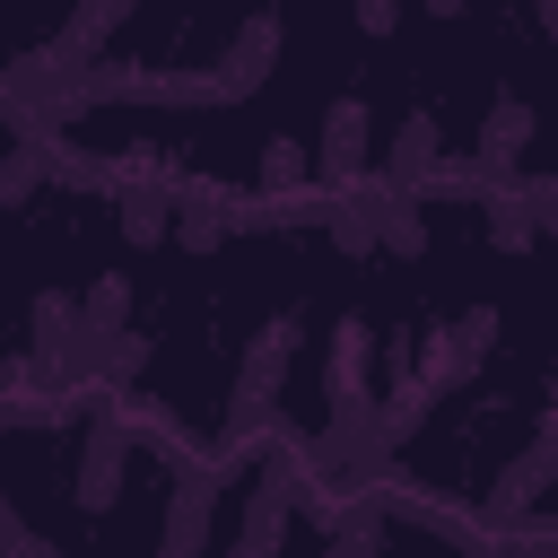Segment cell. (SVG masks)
<instances>
[{
	"label": "cell",
	"instance_id": "1",
	"mask_svg": "<svg viewBox=\"0 0 558 558\" xmlns=\"http://www.w3.org/2000/svg\"><path fill=\"white\" fill-rule=\"evenodd\" d=\"M26 366H35V384H52V392H96V366H105V331L78 314V296L70 288H44L35 296V314H26Z\"/></svg>",
	"mask_w": 558,
	"mask_h": 558
},
{
	"label": "cell",
	"instance_id": "2",
	"mask_svg": "<svg viewBox=\"0 0 558 558\" xmlns=\"http://www.w3.org/2000/svg\"><path fill=\"white\" fill-rule=\"evenodd\" d=\"M296 340H305V314H279L253 331L244 366H235V401H227V462H244L262 445V427L279 418V392H288V366H296Z\"/></svg>",
	"mask_w": 558,
	"mask_h": 558
},
{
	"label": "cell",
	"instance_id": "3",
	"mask_svg": "<svg viewBox=\"0 0 558 558\" xmlns=\"http://www.w3.org/2000/svg\"><path fill=\"white\" fill-rule=\"evenodd\" d=\"M392 453H401V436H392L384 401H349V410H331L323 436L305 445V471L331 480V488H366V480L392 471Z\"/></svg>",
	"mask_w": 558,
	"mask_h": 558
},
{
	"label": "cell",
	"instance_id": "4",
	"mask_svg": "<svg viewBox=\"0 0 558 558\" xmlns=\"http://www.w3.org/2000/svg\"><path fill=\"white\" fill-rule=\"evenodd\" d=\"M296 497H305V453H262V471H253V488H244V523H235V549L244 558H270L279 541H288V523H296Z\"/></svg>",
	"mask_w": 558,
	"mask_h": 558
},
{
	"label": "cell",
	"instance_id": "5",
	"mask_svg": "<svg viewBox=\"0 0 558 558\" xmlns=\"http://www.w3.org/2000/svg\"><path fill=\"white\" fill-rule=\"evenodd\" d=\"M235 480V462L227 453H183V471H174V506H166V558H192V549H209V514H218V488Z\"/></svg>",
	"mask_w": 558,
	"mask_h": 558
},
{
	"label": "cell",
	"instance_id": "6",
	"mask_svg": "<svg viewBox=\"0 0 558 558\" xmlns=\"http://www.w3.org/2000/svg\"><path fill=\"white\" fill-rule=\"evenodd\" d=\"M541 488H558V401H549V418H541V436L497 471V488H488V523L497 532H514L532 506H541Z\"/></svg>",
	"mask_w": 558,
	"mask_h": 558
},
{
	"label": "cell",
	"instance_id": "7",
	"mask_svg": "<svg viewBox=\"0 0 558 558\" xmlns=\"http://www.w3.org/2000/svg\"><path fill=\"white\" fill-rule=\"evenodd\" d=\"M366 157H375V113H366V96H331L323 148H314V183H323V192H349V183H366Z\"/></svg>",
	"mask_w": 558,
	"mask_h": 558
},
{
	"label": "cell",
	"instance_id": "8",
	"mask_svg": "<svg viewBox=\"0 0 558 558\" xmlns=\"http://www.w3.org/2000/svg\"><path fill=\"white\" fill-rule=\"evenodd\" d=\"M270 70H279V17L253 9V17L227 35V52L209 61V87H218V105H244V96H262Z\"/></svg>",
	"mask_w": 558,
	"mask_h": 558
},
{
	"label": "cell",
	"instance_id": "9",
	"mask_svg": "<svg viewBox=\"0 0 558 558\" xmlns=\"http://www.w3.org/2000/svg\"><path fill=\"white\" fill-rule=\"evenodd\" d=\"M488 349H497V314H488V305H462V314L427 340V357H418V366H427V384H436V392H453V384H471V375L488 366Z\"/></svg>",
	"mask_w": 558,
	"mask_h": 558
},
{
	"label": "cell",
	"instance_id": "10",
	"mask_svg": "<svg viewBox=\"0 0 558 558\" xmlns=\"http://www.w3.org/2000/svg\"><path fill=\"white\" fill-rule=\"evenodd\" d=\"M235 235V192L218 183V174H174V244L183 253H209V244H227Z\"/></svg>",
	"mask_w": 558,
	"mask_h": 558
},
{
	"label": "cell",
	"instance_id": "11",
	"mask_svg": "<svg viewBox=\"0 0 558 558\" xmlns=\"http://www.w3.org/2000/svg\"><path fill=\"white\" fill-rule=\"evenodd\" d=\"M323 401L349 410V401H375V331L357 314H340L331 331V357H323Z\"/></svg>",
	"mask_w": 558,
	"mask_h": 558
},
{
	"label": "cell",
	"instance_id": "12",
	"mask_svg": "<svg viewBox=\"0 0 558 558\" xmlns=\"http://www.w3.org/2000/svg\"><path fill=\"white\" fill-rule=\"evenodd\" d=\"M122 462H131V418H96L78 445V506L87 514H105L122 497Z\"/></svg>",
	"mask_w": 558,
	"mask_h": 558
},
{
	"label": "cell",
	"instance_id": "13",
	"mask_svg": "<svg viewBox=\"0 0 558 558\" xmlns=\"http://www.w3.org/2000/svg\"><path fill=\"white\" fill-rule=\"evenodd\" d=\"M436 157H445V131H436V113H427V105H410V113H401V131H392V148H384V183L427 192Z\"/></svg>",
	"mask_w": 558,
	"mask_h": 558
},
{
	"label": "cell",
	"instance_id": "14",
	"mask_svg": "<svg viewBox=\"0 0 558 558\" xmlns=\"http://www.w3.org/2000/svg\"><path fill=\"white\" fill-rule=\"evenodd\" d=\"M52 148H61V131H52V122H26V131L9 140V157H0V209L35 201V192L52 183Z\"/></svg>",
	"mask_w": 558,
	"mask_h": 558
},
{
	"label": "cell",
	"instance_id": "15",
	"mask_svg": "<svg viewBox=\"0 0 558 558\" xmlns=\"http://www.w3.org/2000/svg\"><path fill=\"white\" fill-rule=\"evenodd\" d=\"M523 140H532V105H523V96H497V105L480 113V140H471V157H480V166L506 183V174L523 166Z\"/></svg>",
	"mask_w": 558,
	"mask_h": 558
},
{
	"label": "cell",
	"instance_id": "16",
	"mask_svg": "<svg viewBox=\"0 0 558 558\" xmlns=\"http://www.w3.org/2000/svg\"><path fill=\"white\" fill-rule=\"evenodd\" d=\"M131 9H140V0H78V9H70V26L52 35V52H61L70 70H87V61L105 52V35H113V26L131 17Z\"/></svg>",
	"mask_w": 558,
	"mask_h": 558
},
{
	"label": "cell",
	"instance_id": "17",
	"mask_svg": "<svg viewBox=\"0 0 558 558\" xmlns=\"http://www.w3.org/2000/svg\"><path fill=\"white\" fill-rule=\"evenodd\" d=\"M375 183H384V174H375ZM375 183H349V192H331V209H323V235H331L349 262H357V253H384V244H375Z\"/></svg>",
	"mask_w": 558,
	"mask_h": 558
},
{
	"label": "cell",
	"instance_id": "18",
	"mask_svg": "<svg viewBox=\"0 0 558 558\" xmlns=\"http://www.w3.org/2000/svg\"><path fill=\"white\" fill-rule=\"evenodd\" d=\"M375 244H384V253H401V262H418V253H427L418 192H401V183H375Z\"/></svg>",
	"mask_w": 558,
	"mask_h": 558
},
{
	"label": "cell",
	"instance_id": "19",
	"mask_svg": "<svg viewBox=\"0 0 558 558\" xmlns=\"http://www.w3.org/2000/svg\"><path fill=\"white\" fill-rule=\"evenodd\" d=\"M113 227H122V244H166L174 235V192H157V183H131L122 201H113Z\"/></svg>",
	"mask_w": 558,
	"mask_h": 558
},
{
	"label": "cell",
	"instance_id": "20",
	"mask_svg": "<svg viewBox=\"0 0 558 558\" xmlns=\"http://www.w3.org/2000/svg\"><path fill=\"white\" fill-rule=\"evenodd\" d=\"M488 244L497 253H532L541 244V218H532L523 192H488Z\"/></svg>",
	"mask_w": 558,
	"mask_h": 558
},
{
	"label": "cell",
	"instance_id": "21",
	"mask_svg": "<svg viewBox=\"0 0 558 558\" xmlns=\"http://www.w3.org/2000/svg\"><path fill=\"white\" fill-rule=\"evenodd\" d=\"M140 366H148V340H140L131 323H122V331H105V366H96V384H105V392H131V384H140Z\"/></svg>",
	"mask_w": 558,
	"mask_h": 558
},
{
	"label": "cell",
	"instance_id": "22",
	"mask_svg": "<svg viewBox=\"0 0 558 558\" xmlns=\"http://www.w3.org/2000/svg\"><path fill=\"white\" fill-rule=\"evenodd\" d=\"M305 174H314V157L296 140H262V192H296Z\"/></svg>",
	"mask_w": 558,
	"mask_h": 558
},
{
	"label": "cell",
	"instance_id": "23",
	"mask_svg": "<svg viewBox=\"0 0 558 558\" xmlns=\"http://www.w3.org/2000/svg\"><path fill=\"white\" fill-rule=\"evenodd\" d=\"M78 314H87L96 331H122V323H131V279H96V288L78 296Z\"/></svg>",
	"mask_w": 558,
	"mask_h": 558
},
{
	"label": "cell",
	"instance_id": "24",
	"mask_svg": "<svg viewBox=\"0 0 558 558\" xmlns=\"http://www.w3.org/2000/svg\"><path fill=\"white\" fill-rule=\"evenodd\" d=\"M0 549H17V558H44V532H26L9 497H0Z\"/></svg>",
	"mask_w": 558,
	"mask_h": 558
},
{
	"label": "cell",
	"instance_id": "25",
	"mask_svg": "<svg viewBox=\"0 0 558 558\" xmlns=\"http://www.w3.org/2000/svg\"><path fill=\"white\" fill-rule=\"evenodd\" d=\"M523 201H532V218H541V235H558V174H549V183H523Z\"/></svg>",
	"mask_w": 558,
	"mask_h": 558
},
{
	"label": "cell",
	"instance_id": "26",
	"mask_svg": "<svg viewBox=\"0 0 558 558\" xmlns=\"http://www.w3.org/2000/svg\"><path fill=\"white\" fill-rule=\"evenodd\" d=\"M401 26V0H357V35H392Z\"/></svg>",
	"mask_w": 558,
	"mask_h": 558
},
{
	"label": "cell",
	"instance_id": "27",
	"mask_svg": "<svg viewBox=\"0 0 558 558\" xmlns=\"http://www.w3.org/2000/svg\"><path fill=\"white\" fill-rule=\"evenodd\" d=\"M532 17H541V35L558 44V0H532Z\"/></svg>",
	"mask_w": 558,
	"mask_h": 558
},
{
	"label": "cell",
	"instance_id": "28",
	"mask_svg": "<svg viewBox=\"0 0 558 558\" xmlns=\"http://www.w3.org/2000/svg\"><path fill=\"white\" fill-rule=\"evenodd\" d=\"M418 9H427V17H462L471 0H418Z\"/></svg>",
	"mask_w": 558,
	"mask_h": 558
}]
</instances>
